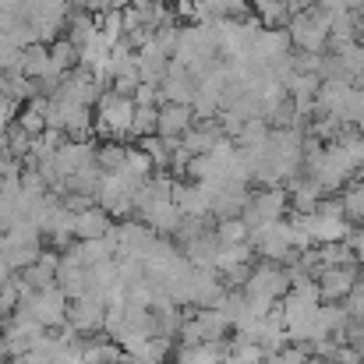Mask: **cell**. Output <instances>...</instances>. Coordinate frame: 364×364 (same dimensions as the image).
<instances>
[{
	"mask_svg": "<svg viewBox=\"0 0 364 364\" xmlns=\"http://www.w3.org/2000/svg\"><path fill=\"white\" fill-rule=\"evenodd\" d=\"M287 209H290V198H287V188H265L258 195H251L247 209H244V223L247 230L255 227H265V223H276V220H287Z\"/></svg>",
	"mask_w": 364,
	"mask_h": 364,
	"instance_id": "cell-4",
	"label": "cell"
},
{
	"mask_svg": "<svg viewBox=\"0 0 364 364\" xmlns=\"http://www.w3.org/2000/svg\"><path fill=\"white\" fill-rule=\"evenodd\" d=\"M110 230V216L103 213V209H82L78 216H75V234L82 237V241H96V237H103Z\"/></svg>",
	"mask_w": 364,
	"mask_h": 364,
	"instance_id": "cell-8",
	"label": "cell"
},
{
	"mask_svg": "<svg viewBox=\"0 0 364 364\" xmlns=\"http://www.w3.org/2000/svg\"><path fill=\"white\" fill-rule=\"evenodd\" d=\"M255 11H258V25L262 28H283L294 18L287 0H255Z\"/></svg>",
	"mask_w": 364,
	"mask_h": 364,
	"instance_id": "cell-9",
	"label": "cell"
},
{
	"mask_svg": "<svg viewBox=\"0 0 364 364\" xmlns=\"http://www.w3.org/2000/svg\"><path fill=\"white\" fill-rule=\"evenodd\" d=\"M262 361H265V354H262L255 343L241 340V336L227 347V358H223V364H262Z\"/></svg>",
	"mask_w": 364,
	"mask_h": 364,
	"instance_id": "cell-14",
	"label": "cell"
},
{
	"mask_svg": "<svg viewBox=\"0 0 364 364\" xmlns=\"http://www.w3.org/2000/svg\"><path fill=\"white\" fill-rule=\"evenodd\" d=\"M318 7H326L329 14H361L364 0H315Z\"/></svg>",
	"mask_w": 364,
	"mask_h": 364,
	"instance_id": "cell-17",
	"label": "cell"
},
{
	"mask_svg": "<svg viewBox=\"0 0 364 364\" xmlns=\"http://www.w3.org/2000/svg\"><path fill=\"white\" fill-rule=\"evenodd\" d=\"M131 121H134L131 100H124V96H107L103 100V107H100V127L103 131H110V134L131 131Z\"/></svg>",
	"mask_w": 364,
	"mask_h": 364,
	"instance_id": "cell-6",
	"label": "cell"
},
{
	"mask_svg": "<svg viewBox=\"0 0 364 364\" xmlns=\"http://www.w3.org/2000/svg\"><path fill=\"white\" fill-rule=\"evenodd\" d=\"M358 43L364 46V21H361V28H358Z\"/></svg>",
	"mask_w": 364,
	"mask_h": 364,
	"instance_id": "cell-19",
	"label": "cell"
},
{
	"mask_svg": "<svg viewBox=\"0 0 364 364\" xmlns=\"http://www.w3.org/2000/svg\"><path fill=\"white\" fill-rule=\"evenodd\" d=\"M247 244H251V251H258L265 262H279V265H294L297 255H301V251H294V237H290V223H287V220L255 227Z\"/></svg>",
	"mask_w": 364,
	"mask_h": 364,
	"instance_id": "cell-2",
	"label": "cell"
},
{
	"mask_svg": "<svg viewBox=\"0 0 364 364\" xmlns=\"http://www.w3.org/2000/svg\"><path fill=\"white\" fill-rule=\"evenodd\" d=\"M347 247L354 251V262H364V223L347 234Z\"/></svg>",
	"mask_w": 364,
	"mask_h": 364,
	"instance_id": "cell-18",
	"label": "cell"
},
{
	"mask_svg": "<svg viewBox=\"0 0 364 364\" xmlns=\"http://www.w3.org/2000/svg\"><path fill=\"white\" fill-rule=\"evenodd\" d=\"M315 287H318L322 304H343V301H347V294L358 287V265L322 269V272L315 276Z\"/></svg>",
	"mask_w": 364,
	"mask_h": 364,
	"instance_id": "cell-5",
	"label": "cell"
},
{
	"mask_svg": "<svg viewBox=\"0 0 364 364\" xmlns=\"http://www.w3.org/2000/svg\"><path fill=\"white\" fill-rule=\"evenodd\" d=\"M340 205H343V216H347L350 223H364V181L361 184H347V188H343Z\"/></svg>",
	"mask_w": 364,
	"mask_h": 364,
	"instance_id": "cell-12",
	"label": "cell"
},
{
	"mask_svg": "<svg viewBox=\"0 0 364 364\" xmlns=\"http://www.w3.org/2000/svg\"><path fill=\"white\" fill-rule=\"evenodd\" d=\"M343 308H347V315H350L354 322H364V283H358V287L347 294Z\"/></svg>",
	"mask_w": 364,
	"mask_h": 364,
	"instance_id": "cell-16",
	"label": "cell"
},
{
	"mask_svg": "<svg viewBox=\"0 0 364 364\" xmlns=\"http://www.w3.org/2000/svg\"><path fill=\"white\" fill-rule=\"evenodd\" d=\"M315 255H318V272H322V269H343V265H358V262H354V251L347 247V241L322 244V247H315Z\"/></svg>",
	"mask_w": 364,
	"mask_h": 364,
	"instance_id": "cell-10",
	"label": "cell"
},
{
	"mask_svg": "<svg viewBox=\"0 0 364 364\" xmlns=\"http://www.w3.org/2000/svg\"><path fill=\"white\" fill-rule=\"evenodd\" d=\"M290 290V272L287 265L279 262H262L247 272L244 279V297H255V301H269V304H279Z\"/></svg>",
	"mask_w": 364,
	"mask_h": 364,
	"instance_id": "cell-3",
	"label": "cell"
},
{
	"mask_svg": "<svg viewBox=\"0 0 364 364\" xmlns=\"http://www.w3.org/2000/svg\"><path fill=\"white\" fill-rule=\"evenodd\" d=\"M53 276H57V258H53V255H39V258L28 265V283L39 287V290H46V287L53 283Z\"/></svg>",
	"mask_w": 364,
	"mask_h": 364,
	"instance_id": "cell-13",
	"label": "cell"
},
{
	"mask_svg": "<svg viewBox=\"0 0 364 364\" xmlns=\"http://www.w3.org/2000/svg\"><path fill=\"white\" fill-rule=\"evenodd\" d=\"M251 230L244 220H220V230H216V241L220 244H247Z\"/></svg>",
	"mask_w": 364,
	"mask_h": 364,
	"instance_id": "cell-15",
	"label": "cell"
},
{
	"mask_svg": "<svg viewBox=\"0 0 364 364\" xmlns=\"http://www.w3.org/2000/svg\"><path fill=\"white\" fill-rule=\"evenodd\" d=\"M290 46L301 50V53H326L329 50V11L311 4V7H301L294 18H290Z\"/></svg>",
	"mask_w": 364,
	"mask_h": 364,
	"instance_id": "cell-1",
	"label": "cell"
},
{
	"mask_svg": "<svg viewBox=\"0 0 364 364\" xmlns=\"http://www.w3.org/2000/svg\"><path fill=\"white\" fill-rule=\"evenodd\" d=\"M156 131L163 138H177V134H188L191 131V107H181V103H170L159 110V121H156Z\"/></svg>",
	"mask_w": 364,
	"mask_h": 364,
	"instance_id": "cell-7",
	"label": "cell"
},
{
	"mask_svg": "<svg viewBox=\"0 0 364 364\" xmlns=\"http://www.w3.org/2000/svg\"><path fill=\"white\" fill-rule=\"evenodd\" d=\"M227 358V347L223 343H195V347H184L181 350V364H223Z\"/></svg>",
	"mask_w": 364,
	"mask_h": 364,
	"instance_id": "cell-11",
	"label": "cell"
}]
</instances>
